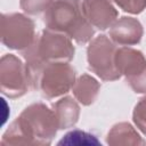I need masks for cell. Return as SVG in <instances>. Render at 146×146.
<instances>
[{
  "instance_id": "cell-1",
  "label": "cell",
  "mask_w": 146,
  "mask_h": 146,
  "mask_svg": "<svg viewBox=\"0 0 146 146\" xmlns=\"http://www.w3.org/2000/svg\"><path fill=\"white\" fill-rule=\"evenodd\" d=\"M59 130L52 108L33 103L10 123L1 138L2 145H50Z\"/></svg>"
},
{
  "instance_id": "cell-2",
  "label": "cell",
  "mask_w": 146,
  "mask_h": 146,
  "mask_svg": "<svg viewBox=\"0 0 146 146\" xmlns=\"http://www.w3.org/2000/svg\"><path fill=\"white\" fill-rule=\"evenodd\" d=\"M43 23L46 29L65 34L80 44L89 42L95 34L81 0H55L43 14Z\"/></svg>"
},
{
  "instance_id": "cell-3",
  "label": "cell",
  "mask_w": 146,
  "mask_h": 146,
  "mask_svg": "<svg viewBox=\"0 0 146 146\" xmlns=\"http://www.w3.org/2000/svg\"><path fill=\"white\" fill-rule=\"evenodd\" d=\"M74 46L72 39L67 35L50 31L48 29L41 31L35 35L33 42L21 55L25 59L31 82L36 76L38 72L48 63L71 62L74 57Z\"/></svg>"
},
{
  "instance_id": "cell-4",
  "label": "cell",
  "mask_w": 146,
  "mask_h": 146,
  "mask_svg": "<svg viewBox=\"0 0 146 146\" xmlns=\"http://www.w3.org/2000/svg\"><path fill=\"white\" fill-rule=\"evenodd\" d=\"M75 70L67 62L46 64L33 80L32 89H36L47 99L67 94L75 82Z\"/></svg>"
},
{
  "instance_id": "cell-5",
  "label": "cell",
  "mask_w": 146,
  "mask_h": 146,
  "mask_svg": "<svg viewBox=\"0 0 146 146\" xmlns=\"http://www.w3.org/2000/svg\"><path fill=\"white\" fill-rule=\"evenodd\" d=\"M116 43L105 34H100L89 41L87 48V62L89 70L103 81H115L121 78L116 67Z\"/></svg>"
},
{
  "instance_id": "cell-6",
  "label": "cell",
  "mask_w": 146,
  "mask_h": 146,
  "mask_svg": "<svg viewBox=\"0 0 146 146\" xmlns=\"http://www.w3.org/2000/svg\"><path fill=\"white\" fill-rule=\"evenodd\" d=\"M32 88L26 63L13 54L3 55L0 59V89L9 98L24 96Z\"/></svg>"
},
{
  "instance_id": "cell-7",
  "label": "cell",
  "mask_w": 146,
  "mask_h": 146,
  "mask_svg": "<svg viewBox=\"0 0 146 146\" xmlns=\"http://www.w3.org/2000/svg\"><path fill=\"white\" fill-rule=\"evenodd\" d=\"M35 24L24 14L11 13L1 16V42L9 49L22 51L35 38Z\"/></svg>"
},
{
  "instance_id": "cell-8",
  "label": "cell",
  "mask_w": 146,
  "mask_h": 146,
  "mask_svg": "<svg viewBox=\"0 0 146 146\" xmlns=\"http://www.w3.org/2000/svg\"><path fill=\"white\" fill-rule=\"evenodd\" d=\"M116 67L125 78L127 83L136 94H146V57L135 48L124 46L117 48Z\"/></svg>"
},
{
  "instance_id": "cell-9",
  "label": "cell",
  "mask_w": 146,
  "mask_h": 146,
  "mask_svg": "<svg viewBox=\"0 0 146 146\" xmlns=\"http://www.w3.org/2000/svg\"><path fill=\"white\" fill-rule=\"evenodd\" d=\"M82 9L88 22L102 31L111 27L119 16L112 0H82Z\"/></svg>"
},
{
  "instance_id": "cell-10",
  "label": "cell",
  "mask_w": 146,
  "mask_h": 146,
  "mask_svg": "<svg viewBox=\"0 0 146 146\" xmlns=\"http://www.w3.org/2000/svg\"><path fill=\"white\" fill-rule=\"evenodd\" d=\"M111 40L120 46H133L140 42L144 29L141 23L130 16H123L115 21L110 29Z\"/></svg>"
},
{
  "instance_id": "cell-11",
  "label": "cell",
  "mask_w": 146,
  "mask_h": 146,
  "mask_svg": "<svg viewBox=\"0 0 146 146\" xmlns=\"http://www.w3.org/2000/svg\"><path fill=\"white\" fill-rule=\"evenodd\" d=\"M106 143L111 146H138L145 140L129 122H119L110 129Z\"/></svg>"
},
{
  "instance_id": "cell-12",
  "label": "cell",
  "mask_w": 146,
  "mask_h": 146,
  "mask_svg": "<svg viewBox=\"0 0 146 146\" xmlns=\"http://www.w3.org/2000/svg\"><path fill=\"white\" fill-rule=\"evenodd\" d=\"M52 110L58 121L59 130L72 128L80 117V106L73 97L65 96L52 104Z\"/></svg>"
},
{
  "instance_id": "cell-13",
  "label": "cell",
  "mask_w": 146,
  "mask_h": 146,
  "mask_svg": "<svg viewBox=\"0 0 146 146\" xmlns=\"http://www.w3.org/2000/svg\"><path fill=\"white\" fill-rule=\"evenodd\" d=\"M100 83L94 76L87 73L80 75L72 87L74 98L83 106H89L94 104L98 97Z\"/></svg>"
},
{
  "instance_id": "cell-14",
  "label": "cell",
  "mask_w": 146,
  "mask_h": 146,
  "mask_svg": "<svg viewBox=\"0 0 146 146\" xmlns=\"http://www.w3.org/2000/svg\"><path fill=\"white\" fill-rule=\"evenodd\" d=\"M57 145H65V146H72V145H102L100 140L92 133L80 130V129H73L68 132H66L62 139L57 143Z\"/></svg>"
},
{
  "instance_id": "cell-15",
  "label": "cell",
  "mask_w": 146,
  "mask_h": 146,
  "mask_svg": "<svg viewBox=\"0 0 146 146\" xmlns=\"http://www.w3.org/2000/svg\"><path fill=\"white\" fill-rule=\"evenodd\" d=\"M55 0H19V7L29 15L44 13Z\"/></svg>"
},
{
  "instance_id": "cell-16",
  "label": "cell",
  "mask_w": 146,
  "mask_h": 146,
  "mask_svg": "<svg viewBox=\"0 0 146 146\" xmlns=\"http://www.w3.org/2000/svg\"><path fill=\"white\" fill-rule=\"evenodd\" d=\"M132 120L138 130L146 136V95L136 104L132 112Z\"/></svg>"
},
{
  "instance_id": "cell-17",
  "label": "cell",
  "mask_w": 146,
  "mask_h": 146,
  "mask_svg": "<svg viewBox=\"0 0 146 146\" xmlns=\"http://www.w3.org/2000/svg\"><path fill=\"white\" fill-rule=\"evenodd\" d=\"M123 11L129 14H140L146 8V0H112Z\"/></svg>"
}]
</instances>
